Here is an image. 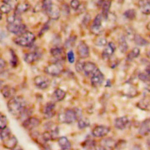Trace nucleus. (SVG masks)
Returning a JSON list of instances; mask_svg holds the SVG:
<instances>
[{"mask_svg": "<svg viewBox=\"0 0 150 150\" xmlns=\"http://www.w3.org/2000/svg\"><path fill=\"white\" fill-rule=\"evenodd\" d=\"M7 30L14 34L21 35L26 32V26L21 23H14L8 24L6 26Z\"/></svg>", "mask_w": 150, "mask_h": 150, "instance_id": "nucleus-5", "label": "nucleus"}, {"mask_svg": "<svg viewBox=\"0 0 150 150\" xmlns=\"http://www.w3.org/2000/svg\"><path fill=\"white\" fill-rule=\"evenodd\" d=\"M29 5L28 4L25 3V2L19 3L16 6L15 14L20 16L21 13H23L26 12L29 9Z\"/></svg>", "mask_w": 150, "mask_h": 150, "instance_id": "nucleus-23", "label": "nucleus"}, {"mask_svg": "<svg viewBox=\"0 0 150 150\" xmlns=\"http://www.w3.org/2000/svg\"><path fill=\"white\" fill-rule=\"evenodd\" d=\"M110 128L106 126H97L92 131V134L96 137H102L109 133Z\"/></svg>", "mask_w": 150, "mask_h": 150, "instance_id": "nucleus-11", "label": "nucleus"}, {"mask_svg": "<svg viewBox=\"0 0 150 150\" xmlns=\"http://www.w3.org/2000/svg\"><path fill=\"white\" fill-rule=\"evenodd\" d=\"M90 126V121L87 118L81 117L78 120V127L80 129H84Z\"/></svg>", "mask_w": 150, "mask_h": 150, "instance_id": "nucleus-31", "label": "nucleus"}, {"mask_svg": "<svg viewBox=\"0 0 150 150\" xmlns=\"http://www.w3.org/2000/svg\"><path fill=\"white\" fill-rule=\"evenodd\" d=\"M59 1H64V0H59Z\"/></svg>", "mask_w": 150, "mask_h": 150, "instance_id": "nucleus-55", "label": "nucleus"}, {"mask_svg": "<svg viewBox=\"0 0 150 150\" xmlns=\"http://www.w3.org/2000/svg\"><path fill=\"white\" fill-rule=\"evenodd\" d=\"M12 150H23V149H22V148H21V147H15L14 149H12Z\"/></svg>", "mask_w": 150, "mask_h": 150, "instance_id": "nucleus-50", "label": "nucleus"}, {"mask_svg": "<svg viewBox=\"0 0 150 150\" xmlns=\"http://www.w3.org/2000/svg\"><path fill=\"white\" fill-rule=\"evenodd\" d=\"M111 0H106L102 3V16L104 18H107L108 16V13L111 7Z\"/></svg>", "mask_w": 150, "mask_h": 150, "instance_id": "nucleus-27", "label": "nucleus"}, {"mask_svg": "<svg viewBox=\"0 0 150 150\" xmlns=\"http://www.w3.org/2000/svg\"><path fill=\"white\" fill-rule=\"evenodd\" d=\"M139 78L140 80H141L142 81H143L145 83H146L149 81H150V79H149L148 75H147V74L140 73L139 75Z\"/></svg>", "mask_w": 150, "mask_h": 150, "instance_id": "nucleus-44", "label": "nucleus"}, {"mask_svg": "<svg viewBox=\"0 0 150 150\" xmlns=\"http://www.w3.org/2000/svg\"><path fill=\"white\" fill-rule=\"evenodd\" d=\"M139 133L142 136H147L150 133V121L147 120L144 122L139 129Z\"/></svg>", "mask_w": 150, "mask_h": 150, "instance_id": "nucleus-21", "label": "nucleus"}, {"mask_svg": "<svg viewBox=\"0 0 150 150\" xmlns=\"http://www.w3.org/2000/svg\"><path fill=\"white\" fill-rule=\"evenodd\" d=\"M97 67L96 65L90 62H85L84 63V66H83V71L86 76H90L92 75L97 70Z\"/></svg>", "mask_w": 150, "mask_h": 150, "instance_id": "nucleus-16", "label": "nucleus"}, {"mask_svg": "<svg viewBox=\"0 0 150 150\" xmlns=\"http://www.w3.org/2000/svg\"><path fill=\"white\" fill-rule=\"evenodd\" d=\"M2 116V115H1V113H0V116Z\"/></svg>", "mask_w": 150, "mask_h": 150, "instance_id": "nucleus-54", "label": "nucleus"}, {"mask_svg": "<svg viewBox=\"0 0 150 150\" xmlns=\"http://www.w3.org/2000/svg\"><path fill=\"white\" fill-rule=\"evenodd\" d=\"M6 66V62L3 59L0 58V71L4 70Z\"/></svg>", "mask_w": 150, "mask_h": 150, "instance_id": "nucleus-45", "label": "nucleus"}, {"mask_svg": "<svg viewBox=\"0 0 150 150\" xmlns=\"http://www.w3.org/2000/svg\"><path fill=\"white\" fill-rule=\"evenodd\" d=\"M76 37H72L70 38L66 42H65V47L67 48H69V47H72L73 46H74L75 45V42H76Z\"/></svg>", "mask_w": 150, "mask_h": 150, "instance_id": "nucleus-40", "label": "nucleus"}, {"mask_svg": "<svg viewBox=\"0 0 150 150\" xmlns=\"http://www.w3.org/2000/svg\"><path fill=\"white\" fill-rule=\"evenodd\" d=\"M35 85L39 89H45L49 87L51 83L49 79L43 75L36 76L34 80Z\"/></svg>", "mask_w": 150, "mask_h": 150, "instance_id": "nucleus-6", "label": "nucleus"}, {"mask_svg": "<svg viewBox=\"0 0 150 150\" xmlns=\"http://www.w3.org/2000/svg\"><path fill=\"white\" fill-rule=\"evenodd\" d=\"M140 53V49L137 47H135L128 54L127 59L129 61H131L133 59L137 58L139 56Z\"/></svg>", "mask_w": 150, "mask_h": 150, "instance_id": "nucleus-30", "label": "nucleus"}, {"mask_svg": "<svg viewBox=\"0 0 150 150\" xmlns=\"http://www.w3.org/2000/svg\"><path fill=\"white\" fill-rule=\"evenodd\" d=\"M10 1H11V0H3L2 1H3V2H4V4H8L9 2H10Z\"/></svg>", "mask_w": 150, "mask_h": 150, "instance_id": "nucleus-51", "label": "nucleus"}, {"mask_svg": "<svg viewBox=\"0 0 150 150\" xmlns=\"http://www.w3.org/2000/svg\"><path fill=\"white\" fill-rule=\"evenodd\" d=\"M11 64L13 67H16L18 63V59L16 53L14 52L13 50H11Z\"/></svg>", "mask_w": 150, "mask_h": 150, "instance_id": "nucleus-34", "label": "nucleus"}, {"mask_svg": "<svg viewBox=\"0 0 150 150\" xmlns=\"http://www.w3.org/2000/svg\"><path fill=\"white\" fill-rule=\"evenodd\" d=\"M80 5V3L79 0H72L71 2V6L75 10L79 9Z\"/></svg>", "mask_w": 150, "mask_h": 150, "instance_id": "nucleus-42", "label": "nucleus"}, {"mask_svg": "<svg viewBox=\"0 0 150 150\" xmlns=\"http://www.w3.org/2000/svg\"><path fill=\"white\" fill-rule=\"evenodd\" d=\"M104 80V75L99 69H97L96 71L91 75V83L93 86L98 87L103 83Z\"/></svg>", "mask_w": 150, "mask_h": 150, "instance_id": "nucleus-8", "label": "nucleus"}, {"mask_svg": "<svg viewBox=\"0 0 150 150\" xmlns=\"http://www.w3.org/2000/svg\"><path fill=\"white\" fill-rule=\"evenodd\" d=\"M18 140L14 136H10L3 140V146L7 149H13L16 147Z\"/></svg>", "mask_w": 150, "mask_h": 150, "instance_id": "nucleus-17", "label": "nucleus"}, {"mask_svg": "<svg viewBox=\"0 0 150 150\" xmlns=\"http://www.w3.org/2000/svg\"><path fill=\"white\" fill-rule=\"evenodd\" d=\"M41 54L38 52H33L26 53L24 56V60L28 64H32L41 59Z\"/></svg>", "mask_w": 150, "mask_h": 150, "instance_id": "nucleus-15", "label": "nucleus"}, {"mask_svg": "<svg viewBox=\"0 0 150 150\" xmlns=\"http://www.w3.org/2000/svg\"><path fill=\"white\" fill-rule=\"evenodd\" d=\"M35 40V35L31 32L26 31L16 37L14 41L15 43L19 46L28 47L31 46Z\"/></svg>", "mask_w": 150, "mask_h": 150, "instance_id": "nucleus-3", "label": "nucleus"}, {"mask_svg": "<svg viewBox=\"0 0 150 150\" xmlns=\"http://www.w3.org/2000/svg\"><path fill=\"white\" fill-rule=\"evenodd\" d=\"M145 88H146V89L147 91L150 92V81H149V82H146V85Z\"/></svg>", "mask_w": 150, "mask_h": 150, "instance_id": "nucleus-46", "label": "nucleus"}, {"mask_svg": "<svg viewBox=\"0 0 150 150\" xmlns=\"http://www.w3.org/2000/svg\"><path fill=\"white\" fill-rule=\"evenodd\" d=\"M58 144L63 150H69L71 148V144L66 137H61L58 140Z\"/></svg>", "mask_w": 150, "mask_h": 150, "instance_id": "nucleus-26", "label": "nucleus"}, {"mask_svg": "<svg viewBox=\"0 0 150 150\" xmlns=\"http://www.w3.org/2000/svg\"><path fill=\"white\" fill-rule=\"evenodd\" d=\"M95 44L97 46H104L107 45V40L104 38H99L96 40Z\"/></svg>", "mask_w": 150, "mask_h": 150, "instance_id": "nucleus-38", "label": "nucleus"}, {"mask_svg": "<svg viewBox=\"0 0 150 150\" xmlns=\"http://www.w3.org/2000/svg\"><path fill=\"white\" fill-rule=\"evenodd\" d=\"M44 115L47 119H49L54 116L55 115V104L52 102H48L46 104L44 109Z\"/></svg>", "mask_w": 150, "mask_h": 150, "instance_id": "nucleus-14", "label": "nucleus"}, {"mask_svg": "<svg viewBox=\"0 0 150 150\" xmlns=\"http://www.w3.org/2000/svg\"><path fill=\"white\" fill-rule=\"evenodd\" d=\"M7 107L11 115L19 116L26 109V103L22 97L14 96L8 102Z\"/></svg>", "mask_w": 150, "mask_h": 150, "instance_id": "nucleus-1", "label": "nucleus"}, {"mask_svg": "<svg viewBox=\"0 0 150 150\" xmlns=\"http://www.w3.org/2000/svg\"><path fill=\"white\" fill-rule=\"evenodd\" d=\"M116 49V45L114 43H109L102 53V58L105 60H109L114 54Z\"/></svg>", "mask_w": 150, "mask_h": 150, "instance_id": "nucleus-13", "label": "nucleus"}, {"mask_svg": "<svg viewBox=\"0 0 150 150\" xmlns=\"http://www.w3.org/2000/svg\"><path fill=\"white\" fill-rule=\"evenodd\" d=\"M146 71L147 75H148V76H149V79H150V66L146 69Z\"/></svg>", "mask_w": 150, "mask_h": 150, "instance_id": "nucleus-47", "label": "nucleus"}, {"mask_svg": "<svg viewBox=\"0 0 150 150\" xmlns=\"http://www.w3.org/2000/svg\"><path fill=\"white\" fill-rule=\"evenodd\" d=\"M1 93L5 98H12L15 93V90L9 85H5L1 89Z\"/></svg>", "mask_w": 150, "mask_h": 150, "instance_id": "nucleus-20", "label": "nucleus"}, {"mask_svg": "<svg viewBox=\"0 0 150 150\" xmlns=\"http://www.w3.org/2000/svg\"><path fill=\"white\" fill-rule=\"evenodd\" d=\"M96 150H106L105 149V148L104 147H103L102 146H97L96 147Z\"/></svg>", "mask_w": 150, "mask_h": 150, "instance_id": "nucleus-48", "label": "nucleus"}, {"mask_svg": "<svg viewBox=\"0 0 150 150\" xmlns=\"http://www.w3.org/2000/svg\"><path fill=\"white\" fill-rule=\"evenodd\" d=\"M102 146L105 148L106 150H113V147L116 146L115 141L111 138H107L104 139L102 140L101 142Z\"/></svg>", "mask_w": 150, "mask_h": 150, "instance_id": "nucleus-25", "label": "nucleus"}, {"mask_svg": "<svg viewBox=\"0 0 150 150\" xmlns=\"http://www.w3.org/2000/svg\"><path fill=\"white\" fill-rule=\"evenodd\" d=\"M147 28L148 29V30H150V22L148 23V25H147Z\"/></svg>", "mask_w": 150, "mask_h": 150, "instance_id": "nucleus-52", "label": "nucleus"}, {"mask_svg": "<svg viewBox=\"0 0 150 150\" xmlns=\"http://www.w3.org/2000/svg\"><path fill=\"white\" fill-rule=\"evenodd\" d=\"M11 131L10 129L8 127H6L5 128L1 130V132H0L1 139L2 140H4L5 139H6V138H8L11 136Z\"/></svg>", "mask_w": 150, "mask_h": 150, "instance_id": "nucleus-32", "label": "nucleus"}, {"mask_svg": "<svg viewBox=\"0 0 150 150\" xmlns=\"http://www.w3.org/2000/svg\"><path fill=\"white\" fill-rule=\"evenodd\" d=\"M130 124V121L127 116H122L117 118L114 122V125L116 129L119 130H124L127 128Z\"/></svg>", "mask_w": 150, "mask_h": 150, "instance_id": "nucleus-10", "label": "nucleus"}, {"mask_svg": "<svg viewBox=\"0 0 150 150\" xmlns=\"http://www.w3.org/2000/svg\"><path fill=\"white\" fill-rule=\"evenodd\" d=\"M136 15H137L136 12L134 9L127 10L124 13V15L125 16V17L130 20H133V19H135V18L136 17Z\"/></svg>", "mask_w": 150, "mask_h": 150, "instance_id": "nucleus-35", "label": "nucleus"}, {"mask_svg": "<svg viewBox=\"0 0 150 150\" xmlns=\"http://www.w3.org/2000/svg\"><path fill=\"white\" fill-rule=\"evenodd\" d=\"M66 96V92L62 89H56L53 94V98L55 101L60 102L63 100Z\"/></svg>", "mask_w": 150, "mask_h": 150, "instance_id": "nucleus-24", "label": "nucleus"}, {"mask_svg": "<svg viewBox=\"0 0 150 150\" xmlns=\"http://www.w3.org/2000/svg\"><path fill=\"white\" fill-rule=\"evenodd\" d=\"M7 123L8 120L6 116L2 115L0 116V130L4 129L6 127Z\"/></svg>", "mask_w": 150, "mask_h": 150, "instance_id": "nucleus-39", "label": "nucleus"}, {"mask_svg": "<svg viewBox=\"0 0 150 150\" xmlns=\"http://www.w3.org/2000/svg\"><path fill=\"white\" fill-rule=\"evenodd\" d=\"M137 106L141 109L147 110L150 108V101H149L148 99H143L139 102Z\"/></svg>", "mask_w": 150, "mask_h": 150, "instance_id": "nucleus-33", "label": "nucleus"}, {"mask_svg": "<svg viewBox=\"0 0 150 150\" xmlns=\"http://www.w3.org/2000/svg\"><path fill=\"white\" fill-rule=\"evenodd\" d=\"M138 5L143 13L150 14V0H139Z\"/></svg>", "mask_w": 150, "mask_h": 150, "instance_id": "nucleus-19", "label": "nucleus"}, {"mask_svg": "<svg viewBox=\"0 0 150 150\" xmlns=\"http://www.w3.org/2000/svg\"><path fill=\"white\" fill-rule=\"evenodd\" d=\"M81 112L79 109H68L59 116V120L64 123L72 124L81 117Z\"/></svg>", "mask_w": 150, "mask_h": 150, "instance_id": "nucleus-2", "label": "nucleus"}, {"mask_svg": "<svg viewBox=\"0 0 150 150\" xmlns=\"http://www.w3.org/2000/svg\"><path fill=\"white\" fill-rule=\"evenodd\" d=\"M119 49H120V52L123 53H125L129 49L128 44L125 38L123 36H121L119 39Z\"/></svg>", "mask_w": 150, "mask_h": 150, "instance_id": "nucleus-28", "label": "nucleus"}, {"mask_svg": "<svg viewBox=\"0 0 150 150\" xmlns=\"http://www.w3.org/2000/svg\"><path fill=\"white\" fill-rule=\"evenodd\" d=\"M51 53L52 55L59 60H63L64 57V52L62 48L59 47H54L51 49Z\"/></svg>", "mask_w": 150, "mask_h": 150, "instance_id": "nucleus-22", "label": "nucleus"}, {"mask_svg": "<svg viewBox=\"0 0 150 150\" xmlns=\"http://www.w3.org/2000/svg\"><path fill=\"white\" fill-rule=\"evenodd\" d=\"M147 146L149 147V148L150 149V137H149L148 139H147Z\"/></svg>", "mask_w": 150, "mask_h": 150, "instance_id": "nucleus-49", "label": "nucleus"}, {"mask_svg": "<svg viewBox=\"0 0 150 150\" xmlns=\"http://www.w3.org/2000/svg\"><path fill=\"white\" fill-rule=\"evenodd\" d=\"M1 19H2V13H1V12H0V21L1 20Z\"/></svg>", "mask_w": 150, "mask_h": 150, "instance_id": "nucleus-53", "label": "nucleus"}, {"mask_svg": "<svg viewBox=\"0 0 150 150\" xmlns=\"http://www.w3.org/2000/svg\"><path fill=\"white\" fill-rule=\"evenodd\" d=\"M103 19L102 15L99 14L94 18L91 26V32L96 35H100L103 32L101 21Z\"/></svg>", "mask_w": 150, "mask_h": 150, "instance_id": "nucleus-7", "label": "nucleus"}, {"mask_svg": "<svg viewBox=\"0 0 150 150\" xmlns=\"http://www.w3.org/2000/svg\"><path fill=\"white\" fill-rule=\"evenodd\" d=\"M53 5L52 0H42V8L46 13Z\"/></svg>", "mask_w": 150, "mask_h": 150, "instance_id": "nucleus-36", "label": "nucleus"}, {"mask_svg": "<svg viewBox=\"0 0 150 150\" xmlns=\"http://www.w3.org/2000/svg\"><path fill=\"white\" fill-rule=\"evenodd\" d=\"M134 40L135 43L140 46H146L149 44L148 41L139 34H136L134 35Z\"/></svg>", "mask_w": 150, "mask_h": 150, "instance_id": "nucleus-29", "label": "nucleus"}, {"mask_svg": "<svg viewBox=\"0 0 150 150\" xmlns=\"http://www.w3.org/2000/svg\"><path fill=\"white\" fill-rule=\"evenodd\" d=\"M67 57L70 63H74L75 62V57L74 52L72 50H70L67 54Z\"/></svg>", "mask_w": 150, "mask_h": 150, "instance_id": "nucleus-41", "label": "nucleus"}, {"mask_svg": "<svg viewBox=\"0 0 150 150\" xmlns=\"http://www.w3.org/2000/svg\"><path fill=\"white\" fill-rule=\"evenodd\" d=\"M12 9V7L11 5L9 4H4L0 6L1 12L4 13H8Z\"/></svg>", "mask_w": 150, "mask_h": 150, "instance_id": "nucleus-37", "label": "nucleus"}, {"mask_svg": "<svg viewBox=\"0 0 150 150\" xmlns=\"http://www.w3.org/2000/svg\"><path fill=\"white\" fill-rule=\"evenodd\" d=\"M77 53L80 58L86 59L89 56V48L85 42L83 41L80 42L77 46Z\"/></svg>", "mask_w": 150, "mask_h": 150, "instance_id": "nucleus-12", "label": "nucleus"}, {"mask_svg": "<svg viewBox=\"0 0 150 150\" xmlns=\"http://www.w3.org/2000/svg\"><path fill=\"white\" fill-rule=\"evenodd\" d=\"M83 66H84V63H83L80 61L77 62L76 66H75L76 71L79 73H80L82 71H83Z\"/></svg>", "mask_w": 150, "mask_h": 150, "instance_id": "nucleus-43", "label": "nucleus"}, {"mask_svg": "<svg viewBox=\"0 0 150 150\" xmlns=\"http://www.w3.org/2000/svg\"><path fill=\"white\" fill-rule=\"evenodd\" d=\"M40 125V120L35 117H28L23 122V127L28 130H33L34 129Z\"/></svg>", "mask_w": 150, "mask_h": 150, "instance_id": "nucleus-9", "label": "nucleus"}, {"mask_svg": "<svg viewBox=\"0 0 150 150\" xmlns=\"http://www.w3.org/2000/svg\"><path fill=\"white\" fill-rule=\"evenodd\" d=\"M49 17L53 20H57L59 18L61 15V11L59 8L56 5H54L50 8V9L46 12Z\"/></svg>", "mask_w": 150, "mask_h": 150, "instance_id": "nucleus-18", "label": "nucleus"}, {"mask_svg": "<svg viewBox=\"0 0 150 150\" xmlns=\"http://www.w3.org/2000/svg\"><path fill=\"white\" fill-rule=\"evenodd\" d=\"M63 70L64 66L60 62L52 63L48 66L45 69L46 74L52 76H58L62 73Z\"/></svg>", "mask_w": 150, "mask_h": 150, "instance_id": "nucleus-4", "label": "nucleus"}]
</instances>
